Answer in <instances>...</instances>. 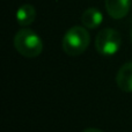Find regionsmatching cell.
<instances>
[{
	"instance_id": "cell-1",
	"label": "cell",
	"mask_w": 132,
	"mask_h": 132,
	"mask_svg": "<svg viewBox=\"0 0 132 132\" xmlns=\"http://www.w3.org/2000/svg\"><path fill=\"white\" fill-rule=\"evenodd\" d=\"M90 43V35L86 27L74 26L65 32L63 37V50L71 57H77L87 50Z\"/></svg>"
},
{
	"instance_id": "cell-2",
	"label": "cell",
	"mask_w": 132,
	"mask_h": 132,
	"mask_svg": "<svg viewBox=\"0 0 132 132\" xmlns=\"http://www.w3.org/2000/svg\"><path fill=\"white\" fill-rule=\"evenodd\" d=\"M14 46L21 56L26 58H36L43 50L41 37L31 29H20L14 36Z\"/></svg>"
},
{
	"instance_id": "cell-3",
	"label": "cell",
	"mask_w": 132,
	"mask_h": 132,
	"mask_svg": "<svg viewBox=\"0 0 132 132\" xmlns=\"http://www.w3.org/2000/svg\"><path fill=\"white\" fill-rule=\"evenodd\" d=\"M122 36L117 30L104 28L97 34L95 38V48L98 53L103 56H112L121 49Z\"/></svg>"
},
{
	"instance_id": "cell-4",
	"label": "cell",
	"mask_w": 132,
	"mask_h": 132,
	"mask_svg": "<svg viewBox=\"0 0 132 132\" xmlns=\"http://www.w3.org/2000/svg\"><path fill=\"white\" fill-rule=\"evenodd\" d=\"M107 12L112 19L119 20L128 15L131 7V0H104Z\"/></svg>"
},
{
	"instance_id": "cell-5",
	"label": "cell",
	"mask_w": 132,
	"mask_h": 132,
	"mask_svg": "<svg viewBox=\"0 0 132 132\" xmlns=\"http://www.w3.org/2000/svg\"><path fill=\"white\" fill-rule=\"evenodd\" d=\"M118 88L126 93H132V62L125 63L118 70L116 75Z\"/></svg>"
},
{
	"instance_id": "cell-6",
	"label": "cell",
	"mask_w": 132,
	"mask_h": 132,
	"mask_svg": "<svg viewBox=\"0 0 132 132\" xmlns=\"http://www.w3.org/2000/svg\"><path fill=\"white\" fill-rule=\"evenodd\" d=\"M102 21H103V14L96 7H89L81 15L82 24H84V27L88 28V29L97 28L102 23Z\"/></svg>"
},
{
	"instance_id": "cell-7",
	"label": "cell",
	"mask_w": 132,
	"mask_h": 132,
	"mask_svg": "<svg viewBox=\"0 0 132 132\" xmlns=\"http://www.w3.org/2000/svg\"><path fill=\"white\" fill-rule=\"evenodd\" d=\"M35 19H36V9L30 4L22 5L16 11V21L22 27L31 24L35 21Z\"/></svg>"
},
{
	"instance_id": "cell-8",
	"label": "cell",
	"mask_w": 132,
	"mask_h": 132,
	"mask_svg": "<svg viewBox=\"0 0 132 132\" xmlns=\"http://www.w3.org/2000/svg\"><path fill=\"white\" fill-rule=\"evenodd\" d=\"M82 132H103V131L98 130V129H93V128H89V129H86V130H84Z\"/></svg>"
},
{
	"instance_id": "cell-9",
	"label": "cell",
	"mask_w": 132,
	"mask_h": 132,
	"mask_svg": "<svg viewBox=\"0 0 132 132\" xmlns=\"http://www.w3.org/2000/svg\"><path fill=\"white\" fill-rule=\"evenodd\" d=\"M131 41H132V30H131Z\"/></svg>"
}]
</instances>
